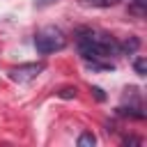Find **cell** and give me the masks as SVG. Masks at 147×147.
Segmentation results:
<instances>
[{
	"label": "cell",
	"instance_id": "obj_6",
	"mask_svg": "<svg viewBox=\"0 0 147 147\" xmlns=\"http://www.w3.org/2000/svg\"><path fill=\"white\" fill-rule=\"evenodd\" d=\"M92 145H96V136L92 131H85L78 136V147H92Z\"/></svg>",
	"mask_w": 147,
	"mask_h": 147
},
{
	"label": "cell",
	"instance_id": "obj_8",
	"mask_svg": "<svg viewBox=\"0 0 147 147\" xmlns=\"http://www.w3.org/2000/svg\"><path fill=\"white\" fill-rule=\"evenodd\" d=\"M133 69H136L138 76H145V74H147V60H145V57H136V60H133Z\"/></svg>",
	"mask_w": 147,
	"mask_h": 147
},
{
	"label": "cell",
	"instance_id": "obj_7",
	"mask_svg": "<svg viewBox=\"0 0 147 147\" xmlns=\"http://www.w3.org/2000/svg\"><path fill=\"white\" fill-rule=\"evenodd\" d=\"M117 115H122V117H133V119H142V117H145V113H140L138 108H117Z\"/></svg>",
	"mask_w": 147,
	"mask_h": 147
},
{
	"label": "cell",
	"instance_id": "obj_4",
	"mask_svg": "<svg viewBox=\"0 0 147 147\" xmlns=\"http://www.w3.org/2000/svg\"><path fill=\"white\" fill-rule=\"evenodd\" d=\"M119 0H78V5L83 7H92V9H108V7H115Z\"/></svg>",
	"mask_w": 147,
	"mask_h": 147
},
{
	"label": "cell",
	"instance_id": "obj_13",
	"mask_svg": "<svg viewBox=\"0 0 147 147\" xmlns=\"http://www.w3.org/2000/svg\"><path fill=\"white\" fill-rule=\"evenodd\" d=\"M53 2H57V0H37L34 5H37V7H48V5H53Z\"/></svg>",
	"mask_w": 147,
	"mask_h": 147
},
{
	"label": "cell",
	"instance_id": "obj_5",
	"mask_svg": "<svg viewBox=\"0 0 147 147\" xmlns=\"http://www.w3.org/2000/svg\"><path fill=\"white\" fill-rule=\"evenodd\" d=\"M85 64H87V69H92V71H110V69H113V62H101V60H87Z\"/></svg>",
	"mask_w": 147,
	"mask_h": 147
},
{
	"label": "cell",
	"instance_id": "obj_11",
	"mask_svg": "<svg viewBox=\"0 0 147 147\" xmlns=\"http://www.w3.org/2000/svg\"><path fill=\"white\" fill-rule=\"evenodd\" d=\"M122 142H124V145H142V138H138V136H126V138H122Z\"/></svg>",
	"mask_w": 147,
	"mask_h": 147
},
{
	"label": "cell",
	"instance_id": "obj_12",
	"mask_svg": "<svg viewBox=\"0 0 147 147\" xmlns=\"http://www.w3.org/2000/svg\"><path fill=\"white\" fill-rule=\"evenodd\" d=\"M92 94L96 96V101H106V94H103L101 87H92Z\"/></svg>",
	"mask_w": 147,
	"mask_h": 147
},
{
	"label": "cell",
	"instance_id": "obj_1",
	"mask_svg": "<svg viewBox=\"0 0 147 147\" xmlns=\"http://www.w3.org/2000/svg\"><path fill=\"white\" fill-rule=\"evenodd\" d=\"M67 46V37L60 28L55 25H46L41 28L37 34H34V48L39 55H51V53H57Z\"/></svg>",
	"mask_w": 147,
	"mask_h": 147
},
{
	"label": "cell",
	"instance_id": "obj_2",
	"mask_svg": "<svg viewBox=\"0 0 147 147\" xmlns=\"http://www.w3.org/2000/svg\"><path fill=\"white\" fill-rule=\"evenodd\" d=\"M44 69H46L44 62H25V64L11 67L7 74H9V78H11L14 83H30V80H34Z\"/></svg>",
	"mask_w": 147,
	"mask_h": 147
},
{
	"label": "cell",
	"instance_id": "obj_9",
	"mask_svg": "<svg viewBox=\"0 0 147 147\" xmlns=\"http://www.w3.org/2000/svg\"><path fill=\"white\" fill-rule=\"evenodd\" d=\"M129 11L142 18V16H145V0H136V2H133V5L129 7Z\"/></svg>",
	"mask_w": 147,
	"mask_h": 147
},
{
	"label": "cell",
	"instance_id": "obj_3",
	"mask_svg": "<svg viewBox=\"0 0 147 147\" xmlns=\"http://www.w3.org/2000/svg\"><path fill=\"white\" fill-rule=\"evenodd\" d=\"M138 48H140V39L138 37H129V39H124L119 44V53L122 55H133Z\"/></svg>",
	"mask_w": 147,
	"mask_h": 147
},
{
	"label": "cell",
	"instance_id": "obj_10",
	"mask_svg": "<svg viewBox=\"0 0 147 147\" xmlns=\"http://www.w3.org/2000/svg\"><path fill=\"white\" fill-rule=\"evenodd\" d=\"M57 96L60 99H76V87H62L57 92Z\"/></svg>",
	"mask_w": 147,
	"mask_h": 147
}]
</instances>
